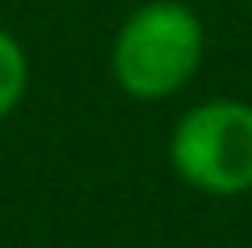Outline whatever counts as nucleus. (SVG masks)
Segmentation results:
<instances>
[{"label": "nucleus", "instance_id": "obj_1", "mask_svg": "<svg viewBox=\"0 0 252 248\" xmlns=\"http://www.w3.org/2000/svg\"><path fill=\"white\" fill-rule=\"evenodd\" d=\"M203 62V25L178 0H153L141 4L124 21L112 66L120 87L136 99L174 95Z\"/></svg>", "mask_w": 252, "mask_h": 248}, {"label": "nucleus", "instance_id": "obj_2", "mask_svg": "<svg viewBox=\"0 0 252 248\" xmlns=\"http://www.w3.org/2000/svg\"><path fill=\"white\" fill-rule=\"evenodd\" d=\"M170 161L198 190H252V103L211 99L190 108L170 137Z\"/></svg>", "mask_w": 252, "mask_h": 248}, {"label": "nucleus", "instance_id": "obj_3", "mask_svg": "<svg viewBox=\"0 0 252 248\" xmlns=\"http://www.w3.org/2000/svg\"><path fill=\"white\" fill-rule=\"evenodd\" d=\"M25 83H29L25 50H21V41L8 33V29H0V120H4L8 112L21 103Z\"/></svg>", "mask_w": 252, "mask_h": 248}]
</instances>
